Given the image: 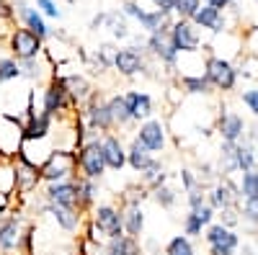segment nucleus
<instances>
[{"label": "nucleus", "mask_w": 258, "mask_h": 255, "mask_svg": "<svg viewBox=\"0 0 258 255\" xmlns=\"http://www.w3.org/2000/svg\"><path fill=\"white\" fill-rule=\"evenodd\" d=\"M114 54H116V47L111 44V41L101 44V47L93 52V57H85V54L80 52L83 62L91 67V72H93V75H106L109 70H114Z\"/></svg>", "instance_id": "obj_25"}, {"label": "nucleus", "mask_w": 258, "mask_h": 255, "mask_svg": "<svg viewBox=\"0 0 258 255\" xmlns=\"http://www.w3.org/2000/svg\"><path fill=\"white\" fill-rule=\"evenodd\" d=\"M106 101H109V111L114 116V129L119 132H126V129H135V121H132V114H129V106H126V98L124 93H111L106 96Z\"/></svg>", "instance_id": "obj_26"}, {"label": "nucleus", "mask_w": 258, "mask_h": 255, "mask_svg": "<svg viewBox=\"0 0 258 255\" xmlns=\"http://www.w3.org/2000/svg\"><path fill=\"white\" fill-rule=\"evenodd\" d=\"M13 80H21V65L16 57L6 52V54H0V85L13 82Z\"/></svg>", "instance_id": "obj_40"}, {"label": "nucleus", "mask_w": 258, "mask_h": 255, "mask_svg": "<svg viewBox=\"0 0 258 255\" xmlns=\"http://www.w3.org/2000/svg\"><path fill=\"white\" fill-rule=\"evenodd\" d=\"M168 181H170V170L165 167L163 157H155V160L140 173V183H142L147 191H155L158 186H163V183H168Z\"/></svg>", "instance_id": "obj_29"}, {"label": "nucleus", "mask_w": 258, "mask_h": 255, "mask_svg": "<svg viewBox=\"0 0 258 255\" xmlns=\"http://www.w3.org/2000/svg\"><path fill=\"white\" fill-rule=\"evenodd\" d=\"M207 6H212V8H217V11H227L230 6H232V0H207Z\"/></svg>", "instance_id": "obj_55"}, {"label": "nucleus", "mask_w": 258, "mask_h": 255, "mask_svg": "<svg viewBox=\"0 0 258 255\" xmlns=\"http://www.w3.org/2000/svg\"><path fill=\"white\" fill-rule=\"evenodd\" d=\"M121 13H124L126 18H135L145 34L168 31L170 24H173V16H165V13H160V11H145L137 0H124V3H121Z\"/></svg>", "instance_id": "obj_12"}, {"label": "nucleus", "mask_w": 258, "mask_h": 255, "mask_svg": "<svg viewBox=\"0 0 258 255\" xmlns=\"http://www.w3.org/2000/svg\"><path fill=\"white\" fill-rule=\"evenodd\" d=\"M121 224H124V235L142 240L145 235V209L142 206H121Z\"/></svg>", "instance_id": "obj_27"}, {"label": "nucleus", "mask_w": 258, "mask_h": 255, "mask_svg": "<svg viewBox=\"0 0 258 255\" xmlns=\"http://www.w3.org/2000/svg\"><path fill=\"white\" fill-rule=\"evenodd\" d=\"M24 144V121L11 114H0V160L13 162Z\"/></svg>", "instance_id": "obj_11"}, {"label": "nucleus", "mask_w": 258, "mask_h": 255, "mask_svg": "<svg viewBox=\"0 0 258 255\" xmlns=\"http://www.w3.org/2000/svg\"><path fill=\"white\" fill-rule=\"evenodd\" d=\"M132 139H137L150 155L158 157V155L165 152V147H168V124L163 119L153 116V119H147V121H142V124L135 126Z\"/></svg>", "instance_id": "obj_10"}, {"label": "nucleus", "mask_w": 258, "mask_h": 255, "mask_svg": "<svg viewBox=\"0 0 258 255\" xmlns=\"http://www.w3.org/2000/svg\"><path fill=\"white\" fill-rule=\"evenodd\" d=\"M147 199H150V191H147L142 183H135V186H126V188H124L119 206H142Z\"/></svg>", "instance_id": "obj_41"}, {"label": "nucleus", "mask_w": 258, "mask_h": 255, "mask_svg": "<svg viewBox=\"0 0 258 255\" xmlns=\"http://www.w3.org/2000/svg\"><path fill=\"white\" fill-rule=\"evenodd\" d=\"M240 103L248 109V114L258 121V88H245V91H240Z\"/></svg>", "instance_id": "obj_48"}, {"label": "nucleus", "mask_w": 258, "mask_h": 255, "mask_svg": "<svg viewBox=\"0 0 258 255\" xmlns=\"http://www.w3.org/2000/svg\"><path fill=\"white\" fill-rule=\"evenodd\" d=\"M147 62V54L142 49H135V47H116V54H114V72L132 80V77H140V75H153L150 72Z\"/></svg>", "instance_id": "obj_13"}, {"label": "nucleus", "mask_w": 258, "mask_h": 255, "mask_svg": "<svg viewBox=\"0 0 258 255\" xmlns=\"http://www.w3.org/2000/svg\"><path fill=\"white\" fill-rule=\"evenodd\" d=\"M59 77H62V85H64V91H68V96H70V103L75 106V109H80V106L96 93L91 77L83 75V72H68V75H59Z\"/></svg>", "instance_id": "obj_21"}, {"label": "nucleus", "mask_w": 258, "mask_h": 255, "mask_svg": "<svg viewBox=\"0 0 258 255\" xmlns=\"http://www.w3.org/2000/svg\"><path fill=\"white\" fill-rule=\"evenodd\" d=\"M145 52H147V57H155L168 72H176L178 70V57L181 54L176 52L173 41H170V29L168 31H158V34H147Z\"/></svg>", "instance_id": "obj_15"}, {"label": "nucleus", "mask_w": 258, "mask_h": 255, "mask_svg": "<svg viewBox=\"0 0 258 255\" xmlns=\"http://www.w3.org/2000/svg\"><path fill=\"white\" fill-rule=\"evenodd\" d=\"M238 209H240V224H245L250 229H258V196L243 199L238 204Z\"/></svg>", "instance_id": "obj_42"}, {"label": "nucleus", "mask_w": 258, "mask_h": 255, "mask_svg": "<svg viewBox=\"0 0 258 255\" xmlns=\"http://www.w3.org/2000/svg\"><path fill=\"white\" fill-rule=\"evenodd\" d=\"M75 162H78V176H83V178L101 181L106 173H109L106 160H103L101 137H96L91 142H83L78 150H75Z\"/></svg>", "instance_id": "obj_5"}, {"label": "nucleus", "mask_w": 258, "mask_h": 255, "mask_svg": "<svg viewBox=\"0 0 258 255\" xmlns=\"http://www.w3.org/2000/svg\"><path fill=\"white\" fill-rule=\"evenodd\" d=\"M197 217L202 219V224H204V227H209L212 222H217V211H214L209 204H204V206H199V209H197Z\"/></svg>", "instance_id": "obj_50"}, {"label": "nucleus", "mask_w": 258, "mask_h": 255, "mask_svg": "<svg viewBox=\"0 0 258 255\" xmlns=\"http://www.w3.org/2000/svg\"><path fill=\"white\" fill-rule=\"evenodd\" d=\"M34 8L44 16V18H54V21L62 18V11H59L57 0H34Z\"/></svg>", "instance_id": "obj_47"}, {"label": "nucleus", "mask_w": 258, "mask_h": 255, "mask_svg": "<svg viewBox=\"0 0 258 255\" xmlns=\"http://www.w3.org/2000/svg\"><path fill=\"white\" fill-rule=\"evenodd\" d=\"M101 147H103V160L109 173H121L126 167V142L121 139V134L116 132L101 134Z\"/></svg>", "instance_id": "obj_20"}, {"label": "nucleus", "mask_w": 258, "mask_h": 255, "mask_svg": "<svg viewBox=\"0 0 258 255\" xmlns=\"http://www.w3.org/2000/svg\"><path fill=\"white\" fill-rule=\"evenodd\" d=\"M204 77L209 80V85L217 93H232L238 88V80H240V70L232 65L230 59L225 57H207L204 59Z\"/></svg>", "instance_id": "obj_4"}, {"label": "nucleus", "mask_w": 258, "mask_h": 255, "mask_svg": "<svg viewBox=\"0 0 258 255\" xmlns=\"http://www.w3.org/2000/svg\"><path fill=\"white\" fill-rule=\"evenodd\" d=\"M235 155H238V173H248V170L258 167V155H255V144L250 142H238L235 144Z\"/></svg>", "instance_id": "obj_37"}, {"label": "nucleus", "mask_w": 258, "mask_h": 255, "mask_svg": "<svg viewBox=\"0 0 258 255\" xmlns=\"http://www.w3.org/2000/svg\"><path fill=\"white\" fill-rule=\"evenodd\" d=\"M173 3H176V0H153L155 11H160L165 16H173Z\"/></svg>", "instance_id": "obj_52"}, {"label": "nucleus", "mask_w": 258, "mask_h": 255, "mask_svg": "<svg viewBox=\"0 0 258 255\" xmlns=\"http://www.w3.org/2000/svg\"><path fill=\"white\" fill-rule=\"evenodd\" d=\"M153 160H155V155H150L137 139H129V144H126V167L132 170V173L140 176Z\"/></svg>", "instance_id": "obj_34"}, {"label": "nucleus", "mask_w": 258, "mask_h": 255, "mask_svg": "<svg viewBox=\"0 0 258 255\" xmlns=\"http://www.w3.org/2000/svg\"><path fill=\"white\" fill-rule=\"evenodd\" d=\"M57 3H75V0H57Z\"/></svg>", "instance_id": "obj_57"}, {"label": "nucleus", "mask_w": 258, "mask_h": 255, "mask_svg": "<svg viewBox=\"0 0 258 255\" xmlns=\"http://www.w3.org/2000/svg\"><path fill=\"white\" fill-rule=\"evenodd\" d=\"M207 204L214 211H222L227 206H238V178H217L212 186H207Z\"/></svg>", "instance_id": "obj_18"}, {"label": "nucleus", "mask_w": 258, "mask_h": 255, "mask_svg": "<svg viewBox=\"0 0 258 255\" xmlns=\"http://www.w3.org/2000/svg\"><path fill=\"white\" fill-rule=\"evenodd\" d=\"M78 119L88 126L91 132H96V134L116 132L114 129V116L109 111V101H106V93L103 91H96L88 101L80 106V109H78Z\"/></svg>", "instance_id": "obj_3"}, {"label": "nucleus", "mask_w": 258, "mask_h": 255, "mask_svg": "<svg viewBox=\"0 0 258 255\" xmlns=\"http://www.w3.org/2000/svg\"><path fill=\"white\" fill-rule=\"evenodd\" d=\"M31 199H34V214H36V217H41V214L52 217V222H54L62 232H68V235H78V232L83 229V224H85V214H80L78 209L47 204L39 194H34Z\"/></svg>", "instance_id": "obj_6"}, {"label": "nucleus", "mask_w": 258, "mask_h": 255, "mask_svg": "<svg viewBox=\"0 0 258 255\" xmlns=\"http://www.w3.org/2000/svg\"><path fill=\"white\" fill-rule=\"evenodd\" d=\"M238 196H240V201L258 196V167L238 176Z\"/></svg>", "instance_id": "obj_39"}, {"label": "nucleus", "mask_w": 258, "mask_h": 255, "mask_svg": "<svg viewBox=\"0 0 258 255\" xmlns=\"http://www.w3.org/2000/svg\"><path fill=\"white\" fill-rule=\"evenodd\" d=\"M103 29L111 34L114 41H126L129 36H132V29H129V18H126L121 11H106Z\"/></svg>", "instance_id": "obj_31"}, {"label": "nucleus", "mask_w": 258, "mask_h": 255, "mask_svg": "<svg viewBox=\"0 0 258 255\" xmlns=\"http://www.w3.org/2000/svg\"><path fill=\"white\" fill-rule=\"evenodd\" d=\"M150 199H153L163 211H173L178 206V188L170 186V181H168V183L158 186L155 191H150Z\"/></svg>", "instance_id": "obj_36"}, {"label": "nucleus", "mask_w": 258, "mask_h": 255, "mask_svg": "<svg viewBox=\"0 0 258 255\" xmlns=\"http://www.w3.org/2000/svg\"><path fill=\"white\" fill-rule=\"evenodd\" d=\"M101 255H145L142 252V240L126 237V235H121L116 240H106Z\"/></svg>", "instance_id": "obj_33"}, {"label": "nucleus", "mask_w": 258, "mask_h": 255, "mask_svg": "<svg viewBox=\"0 0 258 255\" xmlns=\"http://www.w3.org/2000/svg\"><path fill=\"white\" fill-rule=\"evenodd\" d=\"M163 255H197V245H194V240L186 237V235H173L165 242Z\"/></svg>", "instance_id": "obj_38"}, {"label": "nucleus", "mask_w": 258, "mask_h": 255, "mask_svg": "<svg viewBox=\"0 0 258 255\" xmlns=\"http://www.w3.org/2000/svg\"><path fill=\"white\" fill-rule=\"evenodd\" d=\"M85 224H88L98 240H116L124 235V224H121V206L114 201H98L91 214L85 217Z\"/></svg>", "instance_id": "obj_1"}, {"label": "nucleus", "mask_w": 258, "mask_h": 255, "mask_svg": "<svg viewBox=\"0 0 258 255\" xmlns=\"http://www.w3.org/2000/svg\"><path fill=\"white\" fill-rule=\"evenodd\" d=\"M6 49L11 57H16L18 62H24V59H36L47 52L44 47V41H41L36 34H31L29 29L24 26H13L6 36Z\"/></svg>", "instance_id": "obj_7"}, {"label": "nucleus", "mask_w": 258, "mask_h": 255, "mask_svg": "<svg viewBox=\"0 0 258 255\" xmlns=\"http://www.w3.org/2000/svg\"><path fill=\"white\" fill-rule=\"evenodd\" d=\"M21 65V77H26V80H36V82H41V80H49L52 77V62H44V54L41 57H36V59H24V62H18Z\"/></svg>", "instance_id": "obj_32"}, {"label": "nucleus", "mask_w": 258, "mask_h": 255, "mask_svg": "<svg viewBox=\"0 0 258 255\" xmlns=\"http://www.w3.org/2000/svg\"><path fill=\"white\" fill-rule=\"evenodd\" d=\"M75 186H78V211L88 217L91 209L98 204L101 199V181H91V178H83L78 176L75 178Z\"/></svg>", "instance_id": "obj_23"}, {"label": "nucleus", "mask_w": 258, "mask_h": 255, "mask_svg": "<svg viewBox=\"0 0 258 255\" xmlns=\"http://www.w3.org/2000/svg\"><path fill=\"white\" fill-rule=\"evenodd\" d=\"M245 129H248V119L222 103V109L217 114V121H214V134L220 137V142L238 144V142L245 139Z\"/></svg>", "instance_id": "obj_16"}, {"label": "nucleus", "mask_w": 258, "mask_h": 255, "mask_svg": "<svg viewBox=\"0 0 258 255\" xmlns=\"http://www.w3.org/2000/svg\"><path fill=\"white\" fill-rule=\"evenodd\" d=\"M178 85L183 88V93H188V96H212L214 93V88L209 85V80L204 77V72H199V75H181Z\"/></svg>", "instance_id": "obj_35"}, {"label": "nucleus", "mask_w": 258, "mask_h": 255, "mask_svg": "<svg viewBox=\"0 0 258 255\" xmlns=\"http://www.w3.org/2000/svg\"><path fill=\"white\" fill-rule=\"evenodd\" d=\"M255 3H258V0H255Z\"/></svg>", "instance_id": "obj_59"}, {"label": "nucleus", "mask_w": 258, "mask_h": 255, "mask_svg": "<svg viewBox=\"0 0 258 255\" xmlns=\"http://www.w3.org/2000/svg\"><path fill=\"white\" fill-rule=\"evenodd\" d=\"M170 41L178 54H194L202 47V34L188 18H173L170 24Z\"/></svg>", "instance_id": "obj_17"}, {"label": "nucleus", "mask_w": 258, "mask_h": 255, "mask_svg": "<svg viewBox=\"0 0 258 255\" xmlns=\"http://www.w3.org/2000/svg\"><path fill=\"white\" fill-rule=\"evenodd\" d=\"M217 222L230 227V229H238L240 227V209L238 206H227V209L217 211Z\"/></svg>", "instance_id": "obj_46"}, {"label": "nucleus", "mask_w": 258, "mask_h": 255, "mask_svg": "<svg viewBox=\"0 0 258 255\" xmlns=\"http://www.w3.org/2000/svg\"><path fill=\"white\" fill-rule=\"evenodd\" d=\"M204 229H207V227H204L202 219L197 217V211H186L183 222H181V235H186V237H191V240H202Z\"/></svg>", "instance_id": "obj_43"}, {"label": "nucleus", "mask_w": 258, "mask_h": 255, "mask_svg": "<svg viewBox=\"0 0 258 255\" xmlns=\"http://www.w3.org/2000/svg\"><path fill=\"white\" fill-rule=\"evenodd\" d=\"M11 170H13V194L21 196V199H31L34 194H39L41 188V173L39 167L26 162L24 157H16L11 162Z\"/></svg>", "instance_id": "obj_14"}, {"label": "nucleus", "mask_w": 258, "mask_h": 255, "mask_svg": "<svg viewBox=\"0 0 258 255\" xmlns=\"http://www.w3.org/2000/svg\"><path fill=\"white\" fill-rule=\"evenodd\" d=\"M41 183H59V181H73L78 178V162H75V150H54L44 165L39 167Z\"/></svg>", "instance_id": "obj_8"}, {"label": "nucleus", "mask_w": 258, "mask_h": 255, "mask_svg": "<svg viewBox=\"0 0 258 255\" xmlns=\"http://www.w3.org/2000/svg\"><path fill=\"white\" fill-rule=\"evenodd\" d=\"M21 26H24V29H29L31 34H36L41 41H47L49 36H52V29H49V24H47V18L44 16H41L34 6H29L24 13H21Z\"/></svg>", "instance_id": "obj_30"}, {"label": "nucleus", "mask_w": 258, "mask_h": 255, "mask_svg": "<svg viewBox=\"0 0 258 255\" xmlns=\"http://www.w3.org/2000/svg\"><path fill=\"white\" fill-rule=\"evenodd\" d=\"M0 21H3V24H8L11 29L16 26V18H13V8H11V3H8V0H0Z\"/></svg>", "instance_id": "obj_51"}, {"label": "nucleus", "mask_w": 258, "mask_h": 255, "mask_svg": "<svg viewBox=\"0 0 258 255\" xmlns=\"http://www.w3.org/2000/svg\"><path fill=\"white\" fill-rule=\"evenodd\" d=\"M202 240L207 245V255H238V247L243 242L238 229H230L220 222H212L204 229Z\"/></svg>", "instance_id": "obj_9"}, {"label": "nucleus", "mask_w": 258, "mask_h": 255, "mask_svg": "<svg viewBox=\"0 0 258 255\" xmlns=\"http://www.w3.org/2000/svg\"><path fill=\"white\" fill-rule=\"evenodd\" d=\"M124 98H126V106H129V114H132L135 126L155 116V101H153L150 93L137 91V88H129V91H124Z\"/></svg>", "instance_id": "obj_22"}, {"label": "nucleus", "mask_w": 258, "mask_h": 255, "mask_svg": "<svg viewBox=\"0 0 258 255\" xmlns=\"http://www.w3.org/2000/svg\"><path fill=\"white\" fill-rule=\"evenodd\" d=\"M245 142H250V144H258V121L248 124V129H245Z\"/></svg>", "instance_id": "obj_53"}, {"label": "nucleus", "mask_w": 258, "mask_h": 255, "mask_svg": "<svg viewBox=\"0 0 258 255\" xmlns=\"http://www.w3.org/2000/svg\"><path fill=\"white\" fill-rule=\"evenodd\" d=\"M202 8V0H176L173 3V13L176 18H194V13H197Z\"/></svg>", "instance_id": "obj_45"}, {"label": "nucleus", "mask_w": 258, "mask_h": 255, "mask_svg": "<svg viewBox=\"0 0 258 255\" xmlns=\"http://www.w3.org/2000/svg\"><path fill=\"white\" fill-rule=\"evenodd\" d=\"M103 21H106V11L96 13V16L91 18V31H101V29H103Z\"/></svg>", "instance_id": "obj_54"}, {"label": "nucleus", "mask_w": 258, "mask_h": 255, "mask_svg": "<svg viewBox=\"0 0 258 255\" xmlns=\"http://www.w3.org/2000/svg\"><path fill=\"white\" fill-rule=\"evenodd\" d=\"M238 255H258V252H255V247H253L250 242H240V247H238Z\"/></svg>", "instance_id": "obj_56"}, {"label": "nucleus", "mask_w": 258, "mask_h": 255, "mask_svg": "<svg viewBox=\"0 0 258 255\" xmlns=\"http://www.w3.org/2000/svg\"><path fill=\"white\" fill-rule=\"evenodd\" d=\"M39 196L47 204L54 206H68V209H78V186L75 178L73 181H59V183H41Z\"/></svg>", "instance_id": "obj_19"}, {"label": "nucleus", "mask_w": 258, "mask_h": 255, "mask_svg": "<svg viewBox=\"0 0 258 255\" xmlns=\"http://www.w3.org/2000/svg\"><path fill=\"white\" fill-rule=\"evenodd\" d=\"M178 183H181L183 194L194 191L197 186H204V183L199 181V176H197V170H194V167H181V170H178Z\"/></svg>", "instance_id": "obj_44"}, {"label": "nucleus", "mask_w": 258, "mask_h": 255, "mask_svg": "<svg viewBox=\"0 0 258 255\" xmlns=\"http://www.w3.org/2000/svg\"><path fill=\"white\" fill-rule=\"evenodd\" d=\"M191 24L197 26V29H207L212 34H222L225 26H227V21H225V13L222 11H217V8H212V6L204 3L197 13H194Z\"/></svg>", "instance_id": "obj_24"}, {"label": "nucleus", "mask_w": 258, "mask_h": 255, "mask_svg": "<svg viewBox=\"0 0 258 255\" xmlns=\"http://www.w3.org/2000/svg\"><path fill=\"white\" fill-rule=\"evenodd\" d=\"M217 173L220 178H238V155H235V144L232 142H220L217 150Z\"/></svg>", "instance_id": "obj_28"}, {"label": "nucleus", "mask_w": 258, "mask_h": 255, "mask_svg": "<svg viewBox=\"0 0 258 255\" xmlns=\"http://www.w3.org/2000/svg\"><path fill=\"white\" fill-rule=\"evenodd\" d=\"M207 204V186H197L194 191H188L186 194V206H188V211H197L199 206H204Z\"/></svg>", "instance_id": "obj_49"}, {"label": "nucleus", "mask_w": 258, "mask_h": 255, "mask_svg": "<svg viewBox=\"0 0 258 255\" xmlns=\"http://www.w3.org/2000/svg\"><path fill=\"white\" fill-rule=\"evenodd\" d=\"M39 111L41 114H47L52 119H68L73 114H78V109L70 103V96L68 91H64V85H62V77L54 72L44 85H41V93H39Z\"/></svg>", "instance_id": "obj_2"}, {"label": "nucleus", "mask_w": 258, "mask_h": 255, "mask_svg": "<svg viewBox=\"0 0 258 255\" xmlns=\"http://www.w3.org/2000/svg\"><path fill=\"white\" fill-rule=\"evenodd\" d=\"M255 155H258V144H255Z\"/></svg>", "instance_id": "obj_58"}]
</instances>
